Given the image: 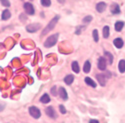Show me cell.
Returning a JSON list of instances; mask_svg holds the SVG:
<instances>
[{"mask_svg": "<svg viewBox=\"0 0 125 123\" xmlns=\"http://www.w3.org/2000/svg\"><path fill=\"white\" fill-rule=\"evenodd\" d=\"M104 55H105V57L107 58V60H108V63L109 64H112V62H113V56H112V54L111 53H109V52H104Z\"/></svg>", "mask_w": 125, "mask_h": 123, "instance_id": "22", "label": "cell"}, {"mask_svg": "<svg viewBox=\"0 0 125 123\" xmlns=\"http://www.w3.org/2000/svg\"><path fill=\"white\" fill-rule=\"evenodd\" d=\"M118 69L120 73H124L125 72V60H120L119 64H118Z\"/></svg>", "mask_w": 125, "mask_h": 123, "instance_id": "16", "label": "cell"}, {"mask_svg": "<svg viewBox=\"0 0 125 123\" xmlns=\"http://www.w3.org/2000/svg\"><path fill=\"white\" fill-rule=\"evenodd\" d=\"M73 80H74V76H73V75H71V74L66 75L65 78H64V82H65L67 85H71V84H72V82H73Z\"/></svg>", "mask_w": 125, "mask_h": 123, "instance_id": "13", "label": "cell"}, {"mask_svg": "<svg viewBox=\"0 0 125 123\" xmlns=\"http://www.w3.org/2000/svg\"><path fill=\"white\" fill-rule=\"evenodd\" d=\"M51 94L52 95H54V96H56L57 95V92H56V86H53L51 88Z\"/></svg>", "mask_w": 125, "mask_h": 123, "instance_id": "28", "label": "cell"}, {"mask_svg": "<svg viewBox=\"0 0 125 123\" xmlns=\"http://www.w3.org/2000/svg\"><path fill=\"white\" fill-rule=\"evenodd\" d=\"M45 112H46V114H47V116H49L50 118H53V119H55V118L57 117V114H56V111L54 110V108H53V107H51V106L47 107V108L45 109Z\"/></svg>", "mask_w": 125, "mask_h": 123, "instance_id": "6", "label": "cell"}, {"mask_svg": "<svg viewBox=\"0 0 125 123\" xmlns=\"http://www.w3.org/2000/svg\"><path fill=\"white\" fill-rule=\"evenodd\" d=\"M109 33H110L109 26H104V28H103V37L104 38H108L109 37Z\"/></svg>", "mask_w": 125, "mask_h": 123, "instance_id": "21", "label": "cell"}, {"mask_svg": "<svg viewBox=\"0 0 125 123\" xmlns=\"http://www.w3.org/2000/svg\"><path fill=\"white\" fill-rule=\"evenodd\" d=\"M71 66H72V70H73L75 73H79L80 68H79V65H78L77 61H73V62H72V64H71Z\"/></svg>", "mask_w": 125, "mask_h": 123, "instance_id": "18", "label": "cell"}, {"mask_svg": "<svg viewBox=\"0 0 125 123\" xmlns=\"http://www.w3.org/2000/svg\"><path fill=\"white\" fill-rule=\"evenodd\" d=\"M114 26H115V30H116V31L119 32V31H121V30H122V28L124 26V23L122 21H117Z\"/></svg>", "mask_w": 125, "mask_h": 123, "instance_id": "20", "label": "cell"}, {"mask_svg": "<svg viewBox=\"0 0 125 123\" xmlns=\"http://www.w3.org/2000/svg\"><path fill=\"white\" fill-rule=\"evenodd\" d=\"M10 16H11V13H10V11L8 9H5L4 11L2 12V19L3 20H7L10 18Z\"/></svg>", "mask_w": 125, "mask_h": 123, "instance_id": "19", "label": "cell"}, {"mask_svg": "<svg viewBox=\"0 0 125 123\" xmlns=\"http://www.w3.org/2000/svg\"><path fill=\"white\" fill-rule=\"evenodd\" d=\"M96 78H97L99 84L101 86H105V84H106V77H105V75H104V74H97Z\"/></svg>", "mask_w": 125, "mask_h": 123, "instance_id": "9", "label": "cell"}, {"mask_svg": "<svg viewBox=\"0 0 125 123\" xmlns=\"http://www.w3.org/2000/svg\"><path fill=\"white\" fill-rule=\"evenodd\" d=\"M1 1V4L5 7H9L10 6V2H9V0H0Z\"/></svg>", "mask_w": 125, "mask_h": 123, "instance_id": "26", "label": "cell"}, {"mask_svg": "<svg viewBox=\"0 0 125 123\" xmlns=\"http://www.w3.org/2000/svg\"><path fill=\"white\" fill-rule=\"evenodd\" d=\"M97 65H98V68L100 70H105L106 69V59L104 58V57H100L98 59Z\"/></svg>", "mask_w": 125, "mask_h": 123, "instance_id": "7", "label": "cell"}, {"mask_svg": "<svg viewBox=\"0 0 125 123\" xmlns=\"http://www.w3.org/2000/svg\"><path fill=\"white\" fill-rule=\"evenodd\" d=\"M24 9H25V12L28 14V15H33L35 13V10H34V7L33 5L31 4L30 2H26L24 3Z\"/></svg>", "mask_w": 125, "mask_h": 123, "instance_id": "4", "label": "cell"}, {"mask_svg": "<svg viewBox=\"0 0 125 123\" xmlns=\"http://www.w3.org/2000/svg\"><path fill=\"white\" fill-rule=\"evenodd\" d=\"M59 1H61V3H63V2H64V0H59Z\"/></svg>", "mask_w": 125, "mask_h": 123, "instance_id": "31", "label": "cell"}, {"mask_svg": "<svg viewBox=\"0 0 125 123\" xmlns=\"http://www.w3.org/2000/svg\"><path fill=\"white\" fill-rule=\"evenodd\" d=\"M40 102H41V103H43V104L49 103V102H50V97H49V95H48V94L42 95V96H41V98H40Z\"/></svg>", "mask_w": 125, "mask_h": 123, "instance_id": "14", "label": "cell"}, {"mask_svg": "<svg viewBox=\"0 0 125 123\" xmlns=\"http://www.w3.org/2000/svg\"><path fill=\"white\" fill-rule=\"evenodd\" d=\"M59 96H60V98L62 99V100H67L68 99V95H67V92H66V90L63 88V87H60L59 88Z\"/></svg>", "mask_w": 125, "mask_h": 123, "instance_id": "8", "label": "cell"}, {"mask_svg": "<svg viewBox=\"0 0 125 123\" xmlns=\"http://www.w3.org/2000/svg\"><path fill=\"white\" fill-rule=\"evenodd\" d=\"M84 81L86 82V84H87V85H89V86H91V87H93V88H95L96 85H97V84H96V82H94V81H93L91 78H89V77H86Z\"/></svg>", "mask_w": 125, "mask_h": 123, "instance_id": "17", "label": "cell"}, {"mask_svg": "<svg viewBox=\"0 0 125 123\" xmlns=\"http://www.w3.org/2000/svg\"><path fill=\"white\" fill-rule=\"evenodd\" d=\"M105 9H106V3H105V2H99V3H97V5H96V10H97L98 12L102 13Z\"/></svg>", "mask_w": 125, "mask_h": 123, "instance_id": "10", "label": "cell"}, {"mask_svg": "<svg viewBox=\"0 0 125 123\" xmlns=\"http://www.w3.org/2000/svg\"><path fill=\"white\" fill-rule=\"evenodd\" d=\"M89 123H99V122H98V120H95V119H91V120L89 121Z\"/></svg>", "mask_w": 125, "mask_h": 123, "instance_id": "30", "label": "cell"}, {"mask_svg": "<svg viewBox=\"0 0 125 123\" xmlns=\"http://www.w3.org/2000/svg\"><path fill=\"white\" fill-rule=\"evenodd\" d=\"M59 110H60V112H61L62 114H65L66 113V109H65L64 105H59Z\"/></svg>", "mask_w": 125, "mask_h": 123, "instance_id": "27", "label": "cell"}, {"mask_svg": "<svg viewBox=\"0 0 125 123\" xmlns=\"http://www.w3.org/2000/svg\"><path fill=\"white\" fill-rule=\"evenodd\" d=\"M111 12L113 14H119L120 13V7L117 3H114L111 5Z\"/></svg>", "mask_w": 125, "mask_h": 123, "instance_id": "12", "label": "cell"}, {"mask_svg": "<svg viewBox=\"0 0 125 123\" xmlns=\"http://www.w3.org/2000/svg\"><path fill=\"white\" fill-rule=\"evenodd\" d=\"M59 18H60V16L59 15H56L53 19L51 20V21L47 24V26L44 28V30L42 31V35H46L48 32H50L52 29H53L54 27H55V25H56V23L58 22V20H59Z\"/></svg>", "mask_w": 125, "mask_h": 123, "instance_id": "1", "label": "cell"}, {"mask_svg": "<svg viewBox=\"0 0 125 123\" xmlns=\"http://www.w3.org/2000/svg\"><path fill=\"white\" fill-rule=\"evenodd\" d=\"M29 114L32 116L33 118L38 119V118L41 116V112H40V110H39L37 107L32 106V107H30V108H29Z\"/></svg>", "mask_w": 125, "mask_h": 123, "instance_id": "3", "label": "cell"}, {"mask_svg": "<svg viewBox=\"0 0 125 123\" xmlns=\"http://www.w3.org/2000/svg\"><path fill=\"white\" fill-rule=\"evenodd\" d=\"M5 108V104H2V103H0V111H2L3 109Z\"/></svg>", "mask_w": 125, "mask_h": 123, "instance_id": "29", "label": "cell"}, {"mask_svg": "<svg viewBox=\"0 0 125 123\" xmlns=\"http://www.w3.org/2000/svg\"><path fill=\"white\" fill-rule=\"evenodd\" d=\"M92 34H93V39H94V41H95V42H98V40H99V36H98V30L94 29V30H93V32H92Z\"/></svg>", "mask_w": 125, "mask_h": 123, "instance_id": "23", "label": "cell"}, {"mask_svg": "<svg viewBox=\"0 0 125 123\" xmlns=\"http://www.w3.org/2000/svg\"><path fill=\"white\" fill-rule=\"evenodd\" d=\"M113 43H114V46H115L116 48H122L123 45H124V42H123V40H122L121 38H116V39H114Z\"/></svg>", "mask_w": 125, "mask_h": 123, "instance_id": "11", "label": "cell"}, {"mask_svg": "<svg viewBox=\"0 0 125 123\" xmlns=\"http://www.w3.org/2000/svg\"><path fill=\"white\" fill-rule=\"evenodd\" d=\"M40 29V24L39 23H34V24H29L26 26V30L30 33H34Z\"/></svg>", "mask_w": 125, "mask_h": 123, "instance_id": "5", "label": "cell"}, {"mask_svg": "<svg viewBox=\"0 0 125 123\" xmlns=\"http://www.w3.org/2000/svg\"><path fill=\"white\" fill-rule=\"evenodd\" d=\"M40 3L44 7H49L51 5V0H40Z\"/></svg>", "mask_w": 125, "mask_h": 123, "instance_id": "24", "label": "cell"}, {"mask_svg": "<svg viewBox=\"0 0 125 123\" xmlns=\"http://www.w3.org/2000/svg\"><path fill=\"white\" fill-rule=\"evenodd\" d=\"M58 37H59V34L58 33H55L53 35H51L49 36L46 40H45V42H44V46L47 47V48H50L52 46H54L57 42V40H58Z\"/></svg>", "mask_w": 125, "mask_h": 123, "instance_id": "2", "label": "cell"}, {"mask_svg": "<svg viewBox=\"0 0 125 123\" xmlns=\"http://www.w3.org/2000/svg\"><path fill=\"white\" fill-rule=\"evenodd\" d=\"M90 69H91V63H90V61H85V63H84V66H83V71H84L85 73H88L90 72Z\"/></svg>", "mask_w": 125, "mask_h": 123, "instance_id": "15", "label": "cell"}, {"mask_svg": "<svg viewBox=\"0 0 125 123\" xmlns=\"http://www.w3.org/2000/svg\"><path fill=\"white\" fill-rule=\"evenodd\" d=\"M92 20V16H86L85 18H83V23H88V22H91Z\"/></svg>", "mask_w": 125, "mask_h": 123, "instance_id": "25", "label": "cell"}]
</instances>
